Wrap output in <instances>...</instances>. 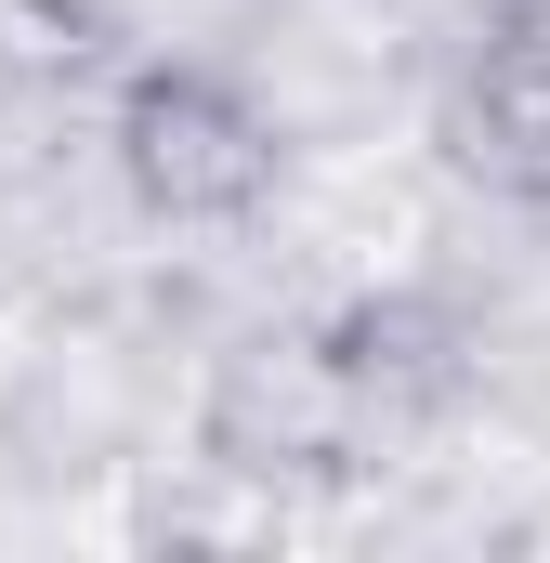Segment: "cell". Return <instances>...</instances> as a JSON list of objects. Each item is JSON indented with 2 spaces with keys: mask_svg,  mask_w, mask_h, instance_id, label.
<instances>
[{
  "mask_svg": "<svg viewBox=\"0 0 550 563\" xmlns=\"http://www.w3.org/2000/svg\"><path fill=\"white\" fill-rule=\"evenodd\" d=\"M315 341L341 354V380L367 394V420H381V432H432L459 394H472V328H459V301H432V288L341 301Z\"/></svg>",
  "mask_w": 550,
  "mask_h": 563,
  "instance_id": "3",
  "label": "cell"
},
{
  "mask_svg": "<svg viewBox=\"0 0 550 563\" xmlns=\"http://www.w3.org/2000/svg\"><path fill=\"white\" fill-rule=\"evenodd\" d=\"M0 66L79 92V79L119 66V13H106V0H0Z\"/></svg>",
  "mask_w": 550,
  "mask_h": 563,
  "instance_id": "5",
  "label": "cell"
},
{
  "mask_svg": "<svg viewBox=\"0 0 550 563\" xmlns=\"http://www.w3.org/2000/svg\"><path fill=\"white\" fill-rule=\"evenodd\" d=\"M197 445H210V472H237V485H354L394 432L367 420V394L341 380V354H328L315 328H288V341H237V354L210 367Z\"/></svg>",
  "mask_w": 550,
  "mask_h": 563,
  "instance_id": "2",
  "label": "cell"
},
{
  "mask_svg": "<svg viewBox=\"0 0 550 563\" xmlns=\"http://www.w3.org/2000/svg\"><path fill=\"white\" fill-rule=\"evenodd\" d=\"M459 132L498 184H550V0H498L459 66Z\"/></svg>",
  "mask_w": 550,
  "mask_h": 563,
  "instance_id": "4",
  "label": "cell"
},
{
  "mask_svg": "<svg viewBox=\"0 0 550 563\" xmlns=\"http://www.w3.org/2000/svg\"><path fill=\"white\" fill-rule=\"evenodd\" d=\"M106 144H119V184H132L157 223H250L275 197V170H288V144H275V119L250 106V79L184 66V53L119 66Z\"/></svg>",
  "mask_w": 550,
  "mask_h": 563,
  "instance_id": "1",
  "label": "cell"
}]
</instances>
